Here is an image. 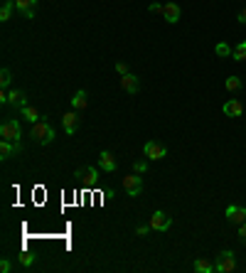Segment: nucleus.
Here are the masks:
<instances>
[{
  "label": "nucleus",
  "mask_w": 246,
  "mask_h": 273,
  "mask_svg": "<svg viewBox=\"0 0 246 273\" xmlns=\"http://www.w3.org/2000/svg\"><path fill=\"white\" fill-rule=\"evenodd\" d=\"M32 138L40 143V145H50L55 140V128L52 123L47 121V116H42L37 123H32Z\"/></svg>",
  "instance_id": "obj_1"
},
{
  "label": "nucleus",
  "mask_w": 246,
  "mask_h": 273,
  "mask_svg": "<svg viewBox=\"0 0 246 273\" xmlns=\"http://www.w3.org/2000/svg\"><path fill=\"white\" fill-rule=\"evenodd\" d=\"M0 138H3V140H13V143H20V138H23L20 121H18V118H5L3 126H0Z\"/></svg>",
  "instance_id": "obj_2"
},
{
  "label": "nucleus",
  "mask_w": 246,
  "mask_h": 273,
  "mask_svg": "<svg viewBox=\"0 0 246 273\" xmlns=\"http://www.w3.org/2000/svg\"><path fill=\"white\" fill-rule=\"evenodd\" d=\"M123 190H126V194H128V197H138V194H140V190H143V177H140L138 172L126 175V177H123Z\"/></svg>",
  "instance_id": "obj_3"
},
{
  "label": "nucleus",
  "mask_w": 246,
  "mask_h": 273,
  "mask_svg": "<svg viewBox=\"0 0 246 273\" xmlns=\"http://www.w3.org/2000/svg\"><path fill=\"white\" fill-rule=\"evenodd\" d=\"M143 153H145L148 160H163V158L167 155V148H165L163 143H158V140H148V143L143 145Z\"/></svg>",
  "instance_id": "obj_4"
},
{
  "label": "nucleus",
  "mask_w": 246,
  "mask_h": 273,
  "mask_svg": "<svg viewBox=\"0 0 246 273\" xmlns=\"http://www.w3.org/2000/svg\"><path fill=\"white\" fill-rule=\"evenodd\" d=\"M236 268V258H234V251H221L219 256H217V271L219 273H231Z\"/></svg>",
  "instance_id": "obj_5"
},
{
  "label": "nucleus",
  "mask_w": 246,
  "mask_h": 273,
  "mask_svg": "<svg viewBox=\"0 0 246 273\" xmlns=\"http://www.w3.org/2000/svg\"><path fill=\"white\" fill-rule=\"evenodd\" d=\"M148 224H150L153 231H167L172 226V217H167L165 212H153V217H150Z\"/></svg>",
  "instance_id": "obj_6"
},
{
  "label": "nucleus",
  "mask_w": 246,
  "mask_h": 273,
  "mask_svg": "<svg viewBox=\"0 0 246 273\" xmlns=\"http://www.w3.org/2000/svg\"><path fill=\"white\" fill-rule=\"evenodd\" d=\"M15 10H18V13H23L27 20H35L37 0H15Z\"/></svg>",
  "instance_id": "obj_7"
},
{
  "label": "nucleus",
  "mask_w": 246,
  "mask_h": 273,
  "mask_svg": "<svg viewBox=\"0 0 246 273\" xmlns=\"http://www.w3.org/2000/svg\"><path fill=\"white\" fill-rule=\"evenodd\" d=\"M62 126H64V133H67V136H74L77 128H79V113H77V111L64 113V116H62Z\"/></svg>",
  "instance_id": "obj_8"
},
{
  "label": "nucleus",
  "mask_w": 246,
  "mask_h": 273,
  "mask_svg": "<svg viewBox=\"0 0 246 273\" xmlns=\"http://www.w3.org/2000/svg\"><path fill=\"white\" fill-rule=\"evenodd\" d=\"M99 167H101L104 172H113V170L118 167V163H116V158H113L111 150H101V155H99Z\"/></svg>",
  "instance_id": "obj_9"
},
{
  "label": "nucleus",
  "mask_w": 246,
  "mask_h": 273,
  "mask_svg": "<svg viewBox=\"0 0 246 273\" xmlns=\"http://www.w3.org/2000/svg\"><path fill=\"white\" fill-rule=\"evenodd\" d=\"M226 219H229L231 224H244V221H246V209L239 207V204H229V207H226Z\"/></svg>",
  "instance_id": "obj_10"
},
{
  "label": "nucleus",
  "mask_w": 246,
  "mask_h": 273,
  "mask_svg": "<svg viewBox=\"0 0 246 273\" xmlns=\"http://www.w3.org/2000/svg\"><path fill=\"white\" fill-rule=\"evenodd\" d=\"M20 150H23V145H20V143H13V140H0V158H3V160H8V158L18 155Z\"/></svg>",
  "instance_id": "obj_11"
},
{
  "label": "nucleus",
  "mask_w": 246,
  "mask_h": 273,
  "mask_svg": "<svg viewBox=\"0 0 246 273\" xmlns=\"http://www.w3.org/2000/svg\"><path fill=\"white\" fill-rule=\"evenodd\" d=\"M121 86H123V91L126 94H138V89H140V82H138V77L136 74H123L121 77Z\"/></svg>",
  "instance_id": "obj_12"
},
{
  "label": "nucleus",
  "mask_w": 246,
  "mask_h": 273,
  "mask_svg": "<svg viewBox=\"0 0 246 273\" xmlns=\"http://www.w3.org/2000/svg\"><path fill=\"white\" fill-rule=\"evenodd\" d=\"M8 104L13 106V109H23V106H27V96H25V91H20V89H13V91H8Z\"/></svg>",
  "instance_id": "obj_13"
},
{
  "label": "nucleus",
  "mask_w": 246,
  "mask_h": 273,
  "mask_svg": "<svg viewBox=\"0 0 246 273\" xmlns=\"http://www.w3.org/2000/svg\"><path fill=\"white\" fill-rule=\"evenodd\" d=\"M163 20H165V23H170V25H175V23L180 20V5H177V3H165Z\"/></svg>",
  "instance_id": "obj_14"
},
{
  "label": "nucleus",
  "mask_w": 246,
  "mask_h": 273,
  "mask_svg": "<svg viewBox=\"0 0 246 273\" xmlns=\"http://www.w3.org/2000/svg\"><path fill=\"white\" fill-rule=\"evenodd\" d=\"M224 113L236 118V116H241V113H244V104H241L239 99H229V101L224 104Z\"/></svg>",
  "instance_id": "obj_15"
},
{
  "label": "nucleus",
  "mask_w": 246,
  "mask_h": 273,
  "mask_svg": "<svg viewBox=\"0 0 246 273\" xmlns=\"http://www.w3.org/2000/svg\"><path fill=\"white\" fill-rule=\"evenodd\" d=\"M86 104H89L86 91H84V89H79V91L72 96V109H74V111H84V109H86Z\"/></svg>",
  "instance_id": "obj_16"
},
{
  "label": "nucleus",
  "mask_w": 246,
  "mask_h": 273,
  "mask_svg": "<svg viewBox=\"0 0 246 273\" xmlns=\"http://www.w3.org/2000/svg\"><path fill=\"white\" fill-rule=\"evenodd\" d=\"M20 118H25V121H30V123H37V121L42 118V113L27 104V106H23V109H20Z\"/></svg>",
  "instance_id": "obj_17"
},
{
  "label": "nucleus",
  "mask_w": 246,
  "mask_h": 273,
  "mask_svg": "<svg viewBox=\"0 0 246 273\" xmlns=\"http://www.w3.org/2000/svg\"><path fill=\"white\" fill-rule=\"evenodd\" d=\"M192 268H194L197 273H212V271H217V263H212V261H207V258H197Z\"/></svg>",
  "instance_id": "obj_18"
},
{
  "label": "nucleus",
  "mask_w": 246,
  "mask_h": 273,
  "mask_svg": "<svg viewBox=\"0 0 246 273\" xmlns=\"http://www.w3.org/2000/svg\"><path fill=\"white\" fill-rule=\"evenodd\" d=\"M13 10H15V0H5L3 8H0V23H8L13 18Z\"/></svg>",
  "instance_id": "obj_19"
},
{
  "label": "nucleus",
  "mask_w": 246,
  "mask_h": 273,
  "mask_svg": "<svg viewBox=\"0 0 246 273\" xmlns=\"http://www.w3.org/2000/svg\"><path fill=\"white\" fill-rule=\"evenodd\" d=\"M84 172H86V177H84V180H86L89 185H94V187H96V185H99V170H96L94 165H89Z\"/></svg>",
  "instance_id": "obj_20"
},
{
  "label": "nucleus",
  "mask_w": 246,
  "mask_h": 273,
  "mask_svg": "<svg viewBox=\"0 0 246 273\" xmlns=\"http://www.w3.org/2000/svg\"><path fill=\"white\" fill-rule=\"evenodd\" d=\"M236 62H244L246 59V42H239L236 47H234V55H231Z\"/></svg>",
  "instance_id": "obj_21"
},
{
  "label": "nucleus",
  "mask_w": 246,
  "mask_h": 273,
  "mask_svg": "<svg viewBox=\"0 0 246 273\" xmlns=\"http://www.w3.org/2000/svg\"><path fill=\"white\" fill-rule=\"evenodd\" d=\"M13 84V74H10V69L5 67L3 72H0V86H3V89H8Z\"/></svg>",
  "instance_id": "obj_22"
},
{
  "label": "nucleus",
  "mask_w": 246,
  "mask_h": 273,
  "mask_svg": "<svg viewBox=\"0 0 246 273\" xmlns=\"http://www.w3.org/2000/svg\"><path fill=\"white\" fill-rule=\"evenodd\" d=\"M214 52H217V57H231V55H234L231 47H229L226 42H219V45L214 47Z\"/></svg>",
  "instance_id": "obj_23"
},
{
  "label": "nucleus",
  "mask_w": 246,
  "mask_h": 273,
  "mask_svg": "<svg viewBox=\"0 0 246 273\" xmlns=\"http://www.w3.org/2000/svg\"><path fill=\"white\" fill-rule=\"evenodd\" d=\"M241 84H244V82H241L239 77H229V79L224 82V86H226L229 91H239V89H241Z\"/></svg>",
  "instance_id": "obj_24"
},
{
  "label": "nucleus",
  "mask_w": 246,
  "mask_h": 273,
  "mask_svg": "<svg viewBox=\"0 0 246 273\" xmlns=\"http://www.w3.org/2000/svg\"><path fill=\"white\" fill-rule=\"evenodd\" d=\"M20 263H23L25 268H30V266L35 263V256H32L30 251H23V253H20Z\"/></svg>",
  "instance_id": "obj_25"
},
{
  "label": "nucleus",
  "mask_w": 246,
  "mask_h": 273,
  "mask_svg": "<svg viewBox=\"0 0 246 273\" xmlns=\"http://www.w3.org/2000/svg\"><path fill=\"white\" fill-rule=\"evenodd\" d=\"M145 170H148V160H136V163H133V172L143 175Z\"/></svg>",
  "instance_id": "obj_26"
},
{
  "label": "nucleus",
  "mask_w": 246,
  "mask_h": 273,
  "mask_svg": "<svg viewBox=\"0 0 246 273\" xmlns=\"http://www.w3.org/2000/svg\"><path fill=\"white\" fill-rule=\"evenodd\" d=\"M148 10H150V13H158V15H163L165 5H163V3H150V5H148Z\"/></svg>",
  "instance_id": "obj_27"
},
{
  "label": "nucleus",
  "mask_w": 246,
  "mask_h": 273,
  "mask_svg": "<svg viewBox=\"0 0 246 273\" xmlns=\"http://www.w3.org/2000/svg\"><path fill=\"white\" fill-rule=\"evenodd\" d=\"M0 271H3V273H10V271H13V263H10L8 258H3V261H0Z\"/></svg>",
  "instance_id": "obj_28"
},
{
  "label": "nucleus",
  "mask_w": 246,
  "mask_h": 273,
  "mask_svg": "<svg viewBox=\"0 0 246 273\" xmlns=\"http://www.w3.org/2000/svg\"><path fill=\"white\" fill-rule=\"evenodd\" d=\"M148 231H150V224H140V226L136 229V236H145Z\"/></svg>",
  "instance_id": "obj_29"
},
{
  "label": "nucleus",
  "mask_w": 246,
  "mask_h": 273,
  "mask_svg": "<svg viewBox=\"0 0 246 273\" xmlns=\"http://www.w3.org/2000/svg\"><path fill=\"white\" fill-rule=\"evenodd\" d=\"M239 239H241V244H246V221L239 224Z\"/></svg>",
  "instance_id": "obj_30"
},
{
  "label": "nucleus",
  "mask_w": 246,
  "mask_h": 273,
  "mask_svg": "<svg viewBox=\"0 0 246 273\" xmlns=\"http://www.w3.org/2000/svg\"><path fill=\"white\" fill-rule=\"evenodd\" d=\"M116 72H118V74L123 77V74H128V67H126L123 62H116Z\"/></svg>",
  "instance_id": "obj_31"
},
{
  "label": "nucleus",
  "mask_w": 246,
  "mask_h": 273,
  "mask_svg": "<svg viewBox=\"0 0 246 273\" xmlns=\"http://www.w3.org/2000/svg\"><path fill=\"white\" fill-rule=\"evenodd\" d=\"M236 20H239V23H241V25H246V8H244V10H241V13H239V18H236Z\"/></svg>",
  "instance_id": "obj_32"
},
{
  "label": "nucleus",
  "mask_w": 246,
  "mask_h": 273,
  "mask_svg": "<svg viewBox=\"0 0 246 273\" xmlns=\"http://www.w3.org/2000/svg\"><path fill=\"white\" fill-rule=\"evenodd\" d=\"M0 104H8V91H0Z\"/></svg>",
  "instance_id": "obj_33"
}]
</instances>
